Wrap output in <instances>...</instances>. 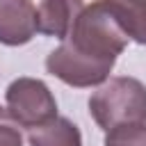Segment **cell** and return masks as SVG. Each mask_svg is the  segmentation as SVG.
<instances>
[{"mask_svg":"<svg viewBox=\"0 0 146 146\" xmlns=\"http://www.w3.org/2000/svg\"><path fill=\"white\" fill-rule=\"evenodd\" d=\"M0 146H23L21 128L9 116L7 107H0Z\"/></svg>","mask_w":146,"mask_h":146,"instance_id":"9c48e42d","label":"cell"},{"mask_svg":"<svg viewBox=\"0 0 146 146\" xmlns=\"http://www.w3.org/2000/svg\"><path fill=\"white\" fill-rule=\"evenodd\" d=\"M5 107L21 128H39L57 116V100L39 78H16L5 91Z\"/></svg>","mask_w":146,"mask_h":146,"instance_id":"3957f363","label":"cell"},{"mask_svg":"<svg viewBox=\"0 0 146 146\" xmlns=\"http://www.w3.org/2000/svg\"><path fill=\"white\" fill-rule=\"evenodd\" d=\"M89 114L103 132L116 125L146 123V84L130 75L105 80L89 96Z\"/></svg>","mask_w":146,"mask_h":146,"instance_id":"7a4b0ae2","label":"cell"},{"mask_svg":"<svg viewBox=\"0 0 146 146\" xmlns=\"http://www.w3.org/2000/svg\"><path fill=\"white\" fill-rule=\"evenodd\" d=\"M105 146H146V123H128L107 130Z\"/></svg>","mask_w":146,"mask_h":146,"instance_id":"ba28073f","label":"cell"},{"mask_svg":"<svg viewBox=\"0 0 146 146\" xmlns=\"http://www.w3.org/2000/svg\"><path fill=\"white\" fill-rule=\"evenodd\" d=\"M110 2L125 34L135 43L146 46V0H110Z\"/></svg>","mask_w":146,"mask_h":146,"instance_id":"52a82bcc","label":"cell"},{"mask_svg":"<svg viewBox=\"0 0 146 146\" xmlns=\"http://www.w3.org/2000/svg\"><path fill=\"white\" fill-rule=\"evenodd\" d=\"M39 32L36 7L32 0H0V43L25 46Z\"/></svg>","mask_w":146,"mask_h":146,"instance_id":"277c9868","label":"cell"},{"mask_svg":"<svg viewBox=\"0 0 146 146\" xmlns=\"http://www.w3.org/2000/svg\"><path fill=\"white\" fill-rule=\"evenodd\" d=\"M82 9H84V0H41L36 7L39 32L62 41L71 32Z\"/></svg>","mask_w":146,"mask_h":146,"instance_id":"5b68a950","label":"cell"},{"mask_svg":"<svg viewBox=\"0 0 146 146\" xmlns=\"http://www.w3.org/2000/svg\"><path fill=\"white\" fill-rule=\"evenodd\" d=\"M130 36L121 27L110 0L84 5L71 32L46 57V71L68 87H100L125 50Z\"/></svg>","mask_w":146,"mask_h":146,"instance_id":"6da1fadb","label":"cell"},{"mask_svg":"<svg viewBox=\"0 0 146 146\" xmlns=\"http://www.w3.org/2000/svg\"><path fill=\"white\" fill-rule=\"evenodd\" d=\"M27 139L30 146H82L80 128L66 116H55L52 121L32 128Z\"/></svg>","mask_w":146,"mask_h":146,"instance_id":"8992f818","label":"cell"}]
</instances>
